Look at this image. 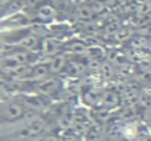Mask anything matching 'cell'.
<instances>
[{
	"instance_id": "1",
	"label": "cell",
	"mask_w": 151,
	"mask_h": 141,
	"mask_svg": "<svg viewBox=\"0 0 151 141\" xmlns=\"http://www.w3.org/2000/svg\"><path fill=\"white\" fill-rule=\"evenodd\" d=\"M51 131L57 129L46 113H32L0 131V141H35Z\"/></svg>"
},
{
	"instance_id": "2",
	"label": "cell",
	"mask_w": 151,
	"mask_h": 141,
	"mask_svg": "<svg viewBox=\"0 0 151 141\" xmlns=\"http://www.w3.org/2000/svg\"><path fill=\"white\" fill-rule=\"evenodd\" d=\"M32 113L37 112H34L28 106L22 93L0 98V131L15 125L16 122L25 119Z\"/></svg>"
},
{
	"instance_id": "3",
	"label": "cell",
	"mask_w": 151,
	"mask_h": 141,
	"mask_svg": "<svg viewBox=\"0 0 151 141\" xmlns=\"http://www.w3.org/2000/svg\"><path fill=\"white\" fill-rule=\"evenodd\" d=\"M35 141H62V138H60V132L59 131H51V132L43 135L41 138H38Z\"/></svg>"
},
{
	"instance_id": "4",
	"label": "cell",
	"mask_w": 151,
	"mask_h": 141,
	"mask_svg": "<svg viewBox=\"0 0 151 141\" xmlns=\"http://www.w3.org/2000/svg\"><path fill=\"white\" fill-rule=\"evenodd\" d=\"M9 48H10V46H7V44L1 40V37H0V56H4V54L9 51Z\"/></svg>"
},
{
	"instance_id": "5",
	"label": "cell",
	"mask_w": 151,
	"mask_h": 141,
	"mask_svg": "<svg viewBox=\"0 0 151 141\" xmlns=\"http://www.w3.org/2000/svg\"><path fill=\"white\" fill-rule=\"evenodd\" d=\"M3 71V57L0 56V72Z\"/></svg>"
}]
</instances>
